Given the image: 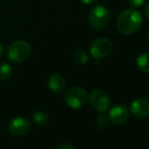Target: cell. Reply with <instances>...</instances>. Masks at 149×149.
Returning a JSON list of instances; mask_svg holds the SVG:
<instances>
[{
  "label": "cell",
  "instance_id": "e0dca14e",
  "mask_svg": "<svg viewBox=\"0 0 149 149\" xmlns=\"http://www.w3.org/2000/svg\"><path fill=\"white\" fill-rule=\"evenodd\" d=\"M55 149H74V147L70 143H61Z\"/></svg>",
  "mask_w": 149,
  "mask_h": 149
},
{
  "label": "cell",
  "instance_id": "6da1fadb",
  "mask_svg": "<svg viewBox=\"0 0 149 149\" xmlns=\"http://www.w3.org/2000/svg\"><path fill=\"white\" fill-rule=\"evenodd\" d=\"M143 24V17L140 11L135 8H128L121 12L117 17L116 26L122 35H132L137 33Z\"/></svg>",
  "mask_w": 149,
  "mask_h": 149
},
{
  "label": "cell",
  "instance_id": "2e32d148",
  "mask_svg": "<svg viewBox=\"0 0 149 149\" xmlns=\"http://www.w3.org/2000/svg\"><path fill=\"white\" fill-rule=\"evenodd\" d=\"M128 2L133 6V8H139L143 5L144 0H128Z\"/></svg>",
  "mask_w": 149,
  "mask_h": 149
},
{
  "label": "cell",
  "instance_id": "5bb4252c",
  "mask_svg": "<svg viewBox=\"0 0 149 149\" xmlns=\"http://www.w3.org/2000/svg\"><path fill=\"white\" fill-rule=\"evenodd\" d=\"M11 72V67L7 63H0V81H4L9 78Z\"/></svg>",
  "mask_w": 149,
  "mask_h": 149
},
{
  "label": "cell",
  "instance_id": "44dd1931",
  "mask_svg": "<svg viewBox=\"0 0 149 149\" xmlns=\"http://www.w3.org/2000/svg\"><path fill=\"white\" fill-rule=\"evenodd\" d=\"M147 37H148V39H149V30H148V31H147Z\"/></svg>",
  "mask_w": 149,
  "mask_h": 149
},
{
  "label": "cell",
  "instance_id": "52a82bcc",
  "mask_svg": "<svg viewBox=\"0 0 149 149\" xmlns=\"http://www.w3.org/2000/svg\"><path fill=\"white\" fill-rule=\"evenodd\" d=\"M31 129V123L24 117L13 118L8 124V132L13 136L26 135Z\"/></svg>",
  "mask_w": 149,
  "mask_h": 149
},
{
  "label": "cell",
  "instance_id": "7a4b0ae2",
  "mask_svg": "<svg viewBox=\"0 0 149 149\" xmlns=\"http://www.w3.org/2000/svg\"><path fill=\"white\" fill-rule=\"evenodd\" d=\"M31 53V47L26 41L17 40L8 46L7 56L8 59L14 63H22L28 60Z\"/></svg>",
  "mask_w": 149,
  "mask_h": 149
},
{
  "label": "cell",
  "instance_id": "7c38bea8",
  "mask_svg": "<svg viewBox=\"0 0 149 149\" xmlns=\"http://www.w3.org/2000/svg\"><path fill=\"white\" fill-rule=\"evenodd\" d=\"M33 120L39 127H46L50 122L49 116L43 112H36L35 114H33Z\"/></svg>",
  "mask_w": 149,
  "mask_h": 149
},
{
  "label": "cell",
  "instance_id": "ba28073f",
  "mask_svg": "<svg viewBox=\"0 0 149 149\" xmlns=\"http://www.w3.org/2000/svg\"><path fill=\"white\" fill-rule=\"evenodd\" d=\"M131 113L138 118L149 116V100L147 98H137L131 104Z\"/></svg>",
  "mask_w": 149,
  "mask_h": 149
},
{
  "label": "cell",
  "instance_id": "4fadbf2b",
  "mask_svg": "<svg viewBox=\"0 0 149 149\" xmlns=\"http://www.w3.org/2000/svg\"><path fill=\"white\" fill-rule=\"evenodd\" d=\"M73 60L79 64H85L88 61V55L83 49H76L72 54Z\"/></svg>",
  "mask_w": 149,
  "mask_h": 149
},
{
  "label": "cell",
  "instance_id": "3957f363",
  "mask_svg": "<svg viewBox=\"0 0 149 149\" xmlns=\"http://www.w3.org/2000/svg\"><path fill=\"white\" fill-rule=\"evenodd\" d=\"M110 22V11L107 7L98 5L89 11L88 24L93 30H102Z\"/></svg>",
  "mask_w": 149,
  "mask_h": 149
},
{
  "label": "cell",
  "instance_id": "ac0fdd59",
  "mask_svg": "<svg viewBox=\"0 0 149 149\" xmlns=\"http://www.w3.org/2000/svg\"><path fill=\"white\" fill-rule=\"evenodd\" d=\"M83 4H86V5H92V4H95L98 0H80Z\"/></svg>",
  "mask_w": 149,
  "mask_h": 149
},
{
  "label": "cell",
  "instance_id": "ffe728a7",
  "mask_svg": "<svg viewBox=\"0 0 149 149\" xmlns=\"http://www.w3.org/2000/svg\"><path fill=\"white\" fill-rule=\"evenodd\" d=\"M3 53H4V50H3V46L0 44V58L3 56Z\"/></svg>",
  "mask_w": 149,
  "mask_h": 149
},
{
  "label": "cell",
  "instance_id": "30bf717a",
  "mask_svg": "<svg viewBox=\"0 0 149 149\" xmlns=\"http://www.w3.org/2000/svg\"><path fill=\"white\" fill-rule=\"evenodd\" d=\"M66 86L64 77L60 74H53L48 80V87L53 92H61Z\"/></svg>",
  "mask_w": 149,
  "mask_h": 149
},
{
  "label": "cell",
  "instance_id": "8fae6325",
  "mask_svg": "<svg viewBox=\"0 0 149 149\" xmlns=\"http://www.w3.org/2000/svg\"><path fill=\"white\" fill-rule=\"evenodd\" d=\"M137 67L144 73H149V53H143L136 60Z\"/></svg>",
  "mask_w": 149,
  "mask_h": 149
},
{
  "label": "cell",
  "instance_id": "9a60e30c",
  "mask_svg": "<svg viewBox=\"0 0 149 149\" xmlns=\"http://www.w3.org/2000/svg\"><path fill=\"white\" fill-rule=\"evenodd\" d=\"M95 124H96V127H97L98 129L104 130L109 127V125H110V118H109L108 116H106V115H104V113H102V115H100V116L96 118Z\"/></svg>",
  "mask_w": 149,
  "mask_h": 149
},
{
  "label": "cell",
  "instance_id": "9c48e42d",
  "mask_svg": "<svg viewBox=\"0 0 149 149\" xmlns=\"http://www.w3.org/2000/svg\"><path fill=\"white\" fill-rule=\"evenodd\" d=\"M109 118L114 124H123L129 118V111L125 106H116L110 111Z\"/></svg>",
  "mask_w": 149,
  "mask_h": 149
},
{
  "label": "cell",
  "instance_id": "8992f818",
  "mask_svg": "<svg viewBox=\"0 0 149 149\" xmlns=\"http://www.w3.org/2000/svg\"><path fill=\"white\" fill-rule=\"evenodd\" d=\"M113 44L107 38L97 39L90 46V55L95 59H102L106 58L112 53Z\"/></svg>",
  "mask_w": 149,
  "mask_h": 149
},
{
  "label": "cell",
  "instance_id": "d6986e66",
  "mask_svg": "<svg viewBox=\"0 0 149 149\" xmlns=\"http://www.w3.org/2000/svg\"><path fill=\"white\" fill-rule=\"evenodd\" d=\"M144 14L146 15V17L149 18V1L144 6Z\"/></svg>",
  "mask_w": 149,
  "mask_h": 149
},
{
  "label": "cell",
  "instance_id": "277c9868",
  "mask_svg": "<svg viewBox=\"0 0 149 149\" xmlns=\"http://www.w3.org/2000/svg\"><path fill=\"white\" fill-rule=\"evenodd\" d=\"M87 98H88V95L86 91L82 87L79 86L69 88L64 96L65 102L72 109H79L83 107L86 104Z\"/></svg>",
  "mask_w": 149,
  "mask_h": 149
},
{
  "label": "cell",
  "instance_id": "5b68a950",
  "mask_svg": "<svg viewBox=\"0 0 149 149\" xmlns=\"http://www.w3.org/2000/svg\"><path fill=\"white\" fill-rule=\"evenodd\" d=\"M88 100L92 108L100 113H104L106 111H108L110 109L111 106L110 97L102 90L100 89L91 90L88 95Z\"/></svg>",
  "mask_w": 149,
  "mask_h": 149
}]
</instances>
